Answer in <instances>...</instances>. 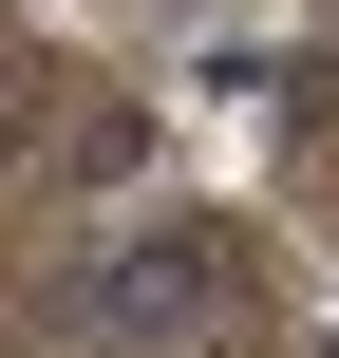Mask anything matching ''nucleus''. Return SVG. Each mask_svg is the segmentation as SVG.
Segmentation results:
<instances>
[{
  "instance_id": "1",
  "label": "nucleus",
  "mask_w": 339,
  "mask_h": 358,
  "mask_svg": "<svg viewBox=\"0 0 339 358\" xmlns=\"http://www.w3.org/2000/svg\"><path fill=\"white\" fill-rule=\"evenodd\" d=\"M226 227H113V245H75V321L94 340H132V358H170V340H208L226 321Z\"/></svg>"
},
{
  "instance_id": "2",
  "label": "nucleus",
  "mask_w": 339,
  "mask_h": 358,
  "mask_svg": "<svg viewBox=\"0 0 339 358\" xmlns=\"http://www.w3.org/2000/svg\"><path fill=\"white\" fill-rule=\"evenodd\" d=\"M151 151H170V132H151V94H113V113H75V132H57V189H151Z\"/></svg>"
},
{
  "instance_id": "3",
  "label": "nucleus",
  "mask_w": 339,
  "mask_h": 358,
  "mask_svg": "<svg viewBox=\"0 0 339 358\" xmlns=\"http://www.w3.org/2000/svg\"><path fill=\"white\" fill-rule=\"evenodd\" d=\"M0 151H19V113H0Z\"/></svg>"
}]
</instances>
